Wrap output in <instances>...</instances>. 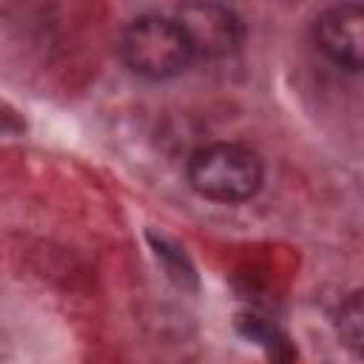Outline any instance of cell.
<instances>
[{"label":"cell","instance_id":"cell-3","mask_svg":"<svg viewBox=\"0 0 364 364\" xmlns=\"http://www.w3.org/2000/svg\"><path fill=\"white\" fill-rule=\"evenodd\" d=\"M193 57H228L242 46L245 28L236 11L219 3H182L173 14Z\"/></svg>","mask_w":364,"mask_h":364},{"label":"cell","instance_id":"cell-5","mask_svg":"<svg viewBox=\"0 0 364 364\" xmlns=\"http://www.w3.org/2000/svg\"><path fill=\"white\" fill-rule=\"evenodd\" d=\"M333 324H336L338 341H341L350 353H355V355L364 358V290L347 296V299L338 304Z\"/></svg>","mask_w":364,"mask_h":364},{"label":"cell","instance_id":"cell-4","mask_svg":"<svg viewBox=\"0 0 364 364\" xmlns=\"http://www.w3.org/2000/svg\"><path fill=\"white\" fill-rule=\"evenodd\" d=\"M316 46L341 68L364 71V6L341 3L318 14L313 26Z\"/></svg>","mask_w":364,"mask_h":364},{"label":"cell","instance_id":"cell-2","mask_svg":"<svg viewBox=\"0 0 364 364\" xmlns=\"http://www.w3.org/2000/svg\"><path fill=\"white\" fill-rule=\"evenodd\" d=\"M125 65L148 80H171L188 68L193 51L173 17L142 14L131 20L119 37Z\"/></svg>","mask_w":364,"mask_h":364},{"label":"cell","instance_id":"cell-1","mask_svg":"<svg viewBox=\"0 0 364 364\" xmlns=\"http://www.w3.org/2000/svg\"><path fill=\"white\" fill-rule=\"evenodd\" d=\"M262 159L256 151L236 142H210L191 154L188 159V185L222 205L247 202L262 188Z\"/></svg>","mask_w":364,"mask_h":364}]
</instances>
